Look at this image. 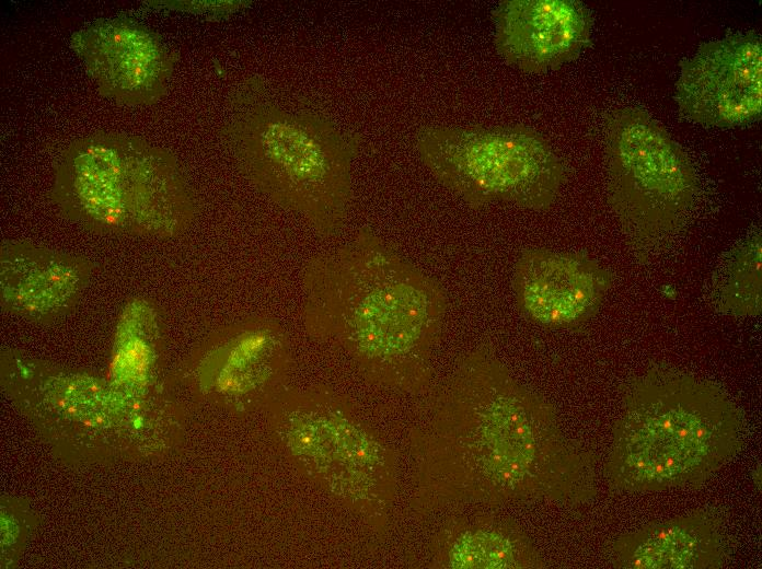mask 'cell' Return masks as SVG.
<instances>
[{"label":"cell","mask_w":762,"mask_h":569,"mask_svg":"<svg viewBox=\"0 0 762 569\" xmlns=\"http://www.w3.org/2000/svg\"><path fill=\"white\" fill-rule=\"evenodd\" d=\"M412 452L417 496L429 508L577 504L597 495L593 453L564 433L554 406L490 345L461 356L430 387Z\"/></svg>","instance_id":"1"},{"label":"cell","mask_w":762,"mask_h":569,"mask_svg":"<svg viewBox=\"0 0 762 569\" xmlns=\"http://www.w3.org/2000/svg\"><path fill=\"white\" fill-rule=\"evenodd\" d=\"M302 321L369 382L405 394L430 390L448 311L440 283L372 231L310 258L301 274Z\"/></svg>","instance_id":"2"},{"label":"cell","mask_w":762,"mask_h":569,"mask_svg":"<svg viewBox=\"0 0 762 569\" xmlns=\"http://www.w3.org/2000/svg\"><path fill=\"white\" fill-rule=\"evenodd\" d=\"M604 465L609 486L627 493L698 487L744 441L738 406L717 384L653 368L622 390Z\"/></svg>","instance_id":"3"},{"label":"cell","mask_w":762,"mask_h":569,"mask_svg":"<svg viewBox=\"0 0 762 569\" xmlns=\"http://www.w3.org/2000/svg\"><path fill=\"white\" fill-rule=\"evenodd\" d=\"M51 196L69 219L108 234L173 237L196 212L171 152L113 132L83 136L67 146L56 163Z\"/></svg>","instance_id":"4"},{"label":"cell","mask_w":762,"mask_h":569,"mask_svg":"<svg viewBox=\"0 0 762 569\" xmlns=\"http://www.w3.org/2000/svg\"><path fill=\"white\" fill-rule=\"evenodd\" d=\"M228 136L241 170L277 205L322 235L337 233L351 199L355 140L312 115L258 105L241 113Z\"/></svg>","instance_id":"5"},{"label":"cell","mask_w":762,"mask_h":569,"mask_svg":"<svg viewBox=\"0 0 762 569\" xmlns=\"http://www.w3.org/2000/svg\"><path fill=\"white\" fill-rule=\"evenodd\" d=\"M265 410L272 434L303 475L383 526L395 497V455L346 397L325 385L287 386Z\"/></svg>","instance_id":"6"},{"label":"cell","mask_w":762,"mask_h":569,"mask_svg":"<svg viewBox=\"0 0 762 569\" xmlns=\"http://www.w3.org/2000/svg\"><path fill=\"white\" fill-rule=\"evenodd\" d=\"M603 135L608 200L645 264L686 227L698 195L696 172L683 148L640 107L610 111Z\"/></svg>","instance_id":"7"},{"label":"cell","mask_w":762,"mask_h":569,"mask_svg":"<svg viewBox=\"0 0 762 569\" xmlns=\"http://www.w3.org/2000/svg\"><path fill=\"white\" fill-rule=\"evenodd\" d=\"M415 148L434 178L473 209L506 202L546 211L568 178L551 143L527 126H424Z\"/></svg>","instance_id":"8"},{"label":"cell","mask_w":762,"mask_h":569,"mask_svg":"<svg viewBox=\"0 0 762 569\" xmlns=\"http://www.w3.org/2000/svg\"><path fill=\"white\" fill-rule=\"evenodd\" d=\"M673 98L680 114L707 128L744 127L762 116V40L738 31L702 43L679 63Z\"/></svg>","instance_id":"9"},{"label":"cell","mask_w":762,"mask_h":569,"mask_svg":"<svg viewBox=\"0 0 762 569\" xmlns=\"http://www.w3.org/2000/svg\"><path fill=\"white\" fill-rule=\"evenodd\" d=\"M292 355L284 327L270 316L231 326L201 351L193 364L197 390L235 411L266 409L288 385Z\"/></svg>","instance_id":"10"},{"label":"cell","mask_w":762,"mask_h":569,"mask_svg":"<svg viewBox=\"0 0 762 569\" xmlns=\"http://www.w3.org/2000/svg\"><path fill=\"white\" fill-rule=\"evenodd\" d=\"M70 47L106 98L149 105L166 91L174 57L160 36L135 20H96L71 36Z\"/></svg>","instance_id":"11"},{"label":"cell","mask_w":762,"mask_h":569,"mask_svg":"<svg viewBox=\"0 0 762 569\" xmlns=\"http://www.w3.org/2000/svg\"><path fill=\"white\" fill-rule=\"evenodd\" d=\"M612 283L611 271L584 252L526 248L512 272L520 312L552 329L576 328L591 320Z\"/></svg>","instance_id":"12"},{"label":"cell","mask_w":762,"mask_h":569,"mask_svg":"<svg viewBox=\"0 0 762 569\" xmlns=\"http://www.w3.org/2000/svg\"><path fill=\"white\" fill-rule=\"evenodd\" d=\"M492 22L500 59L520 72L543 74L590 46L594 19L579 0H503L493 9Z\"/></svg>","instance_id":"13"},{"label":"cell","mask_w":762,"mask_h":569,"mask_svg":"<svg viewBox=\"0 0 762 569\" xmlns=\"http://www.w3.org/2000/svg\"><path fill=\"white\" fill-rule=\"evenodd\" d=\"M92 265L59 249L27 241H4L0 247L2 309L39 322L58 318L79 301Z\"/></svg>","instance_id":"14"},{"label":"cell","mask_w":762,"mask_h":569,"mask_svg":"<svg viewBox=\"0 0 762 569\" xmlns=\"http://www.w3.org/2000/svg\"><path fill=\"white\" fill-rule=\"evenodd\" d=\"M730 547L721 519L703 510L619 536L611 564L624 569H714L726 565Z\"/></svg>","instance_id":"15"},{"label":"cell","mask_w":762,"mask_h":569,"mask_svg":"<svg viewBox=\"0 0 762 569\" xmlns=\"http://www.w3.org/2000/svg\"><path fill=\"white\" fill-rule=\"evenodd\" d=\"M9 370L10 393L26 405L83 425H107L126 395L93 376L31 359L14 358Z\"/></svg>","instance_id":"16"},{"label":"cell","mask_w":762,"mask_h":569,"mask_svg":"<svg viewBox=\"0 0 762 569\" xmlns=\"http://www.w3.org/2000/svg\"><path fill=\"white\" fill-rule=\"evenodd\" d=\"M453 569H517L542 567L530 539L517 527L477 524L460 530L443 553Z\"/></svg>","instance_id":"17"},{"label":"cell","mask_w":762,"mask_h":569,"mask_svg":"<svg viewBox=\"0 0 762 569\" xmlns=\"http://www.w3.org/2000/svg\"><path fill=\"white\" fill-rule=\"evenodd\" d=\"M762 235L755 229L720 259L709 281V301L725 315L748 318L761 314Z\"/></svg>","instance_id":"18"}]
</instances>
